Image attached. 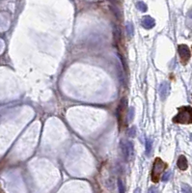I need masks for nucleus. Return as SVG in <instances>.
<instances>
[{
    "mask_svg": "<svg viewBox=\"0 0 192 193\" xmlns=\"http://www.w3.org/2000/svg\"><path fill=\"white\" fill-rule=\"evenodd\" d=\"M152 149V139L148 138L146 141V154H147V156H150L151 154Z\"/></svg>",
    "mask_w": 192,
    "mask_h": 193,
    "instance_id": "9",
    "label": "nucleus"
},
{
    "mask_svg": "<svg viewBox=\"0 0 192 193\" xmlns=\"http://www.w3.org/2000/svg\"><path fill=\"white\" fill-rule=\"evenodd\" d=\"M155 19L152 18H151V16H144V18L142 19V20H141V25L145 29H148V30L152 29V27L155 26Z\"/></svg>",
    "mask_w": 192,
    "mask_h": 193,
    "instance_id": "7",
    "label": "nucleus"
},
{
    "mask_svg": "<svg viewBox=\"0 0 192 193\" xmlns=\"http://www.w3.org/2000/svg\"><path fill=\"white\" fill-rule=\"evenodd\" d=\"M134 117V107H130L128 110V121L131 122Z\"/></svg>",
    "mask_w": 192,
    "mask_h": 193,
    "instance_id": "15",
    "label": "nucleus"
},
{
    "mask_svg": "<svg viewBox=\"0 0 192 193\" xmlns=\"http://www.w3.org/2000/svg\"><path fill=\"white\" fill-rule=\"evenodd\" d=\"M166 168V164L162 161V159L159 157H156L155 159L154 164H152V181L154 183H158L159 178L162 172Z\"/></svg>",
    "mask_w": 192,
    "mask_h": 193,
    "instance_id": "2",
    "label": "nucleus"
},
{
    "mask_svg": "<svg viewBox=\"0 0 192 193\" xmlns=\"http://www.w3.org/2000/svg\"><path fill=\"white\" fill-rule=\"evenodd\" d=\"M170 90H171V88H170V84L168 82H166V81L160 85V87H159V96L161 98V100L163 101L169 96Z\"/></svg>",
    "mask_w": 192,
    "mask_h": 193,
    "instance_id": "6",
    "label": "nucleus"
},
{
    "mask_svg": "<svg viewBox=\"0 0 192 193\" xmlns=\"http://www.w3.org/2000/svg\"><path fill=\"white\" fill-rule=\"evenodd\" d=\"M178 167L180 168L181 170L182 171H185L187 169V167H188V163H187V159H186V157L185 156H181L180 157H179V159H178Z\"/></svg>",
    "mask_w": 192,
    "mask_h": 193,
    "instance_id": "8",
    "label": "nucleus"
},
{
    "mask_svg": "<svg viewBox=\"0 0 192 193\" xmlns=\"http://www.w3.org/2000/svg\"><path fill=\"white\" fill-rule=\"evenodd\" d=\"M179 113L173 118L176 124H192V107L182 106L179 107Z\"/></svg>",
    "mask_w": 192,
    "mask_h": 193,
    "instance_id": "1",
    "label": "nucleus"
},
{
    "mask_svg": "<svg viewBox=\"0 0 192 193\" xmlns=\"http://www.w3.org/2000/svg\"><path fill=\"white\" fill-rule=\"evenodd\" d=\"M182 193H192V190L189 186H187L185 183H182Z\"/></svg>",
    "mask_w": 192,
    "mask_h": 193,
    "instance_id": "13",
    "label": "nucleus"
},
{
    "mask_svg": "<svg viewBox=\"0 0 192 193\" xmlns=\"http://www.w3.org/2000/svg\"><path fill=\"white\" fill-rule=\"evenodd\" d=\"M121 148H122V153H123L125 160L126 162H129L133 158V154H134L133 143L128 139H123L121 141Z\"/></svg>",
    "mask_w": 192,
    "mask_h": 193,
    "instance_id": "3",
    "label": "nucleus"
},
{
    "mask_svg": "<svg viewBox=\"0 0 192 193\" xmlns=\"http://www.w3.org/2000/svg\"><path fill=\"white\" fill-rule=\"evenodd\" d=\"M111 10L114 12V14H115V16H117L118 19H122V10L120 9V7H118V6H112L111 7Z\"/></svg>",
    "mask_w": 192,
    "mask_h": 193,
    "instance_id": "10",
    "label": "nucleus"
},
{
    "mask_svg": "<svg viewBox=\"0 0 192 193\" xmlns=\"http://www.w3.org/2000/svg\"><path fill=\"white\" fill-rule=\"evenodd\" d=\"M170 177H171V172H170V171H167L166 173L163 174V176H162V178H161V180H162L163 182H167L168 180L170 179Z\"/></svg>",
    "mask_w": 192,
    "mask_h": 193,
    "instance_id": "16",
    "label": "nucleus"
},
{
    "mask_svg": "<svg viewBox=\"0 0 192 193\" xmlns=\"http://www.w3.org/2000/svg\"><path fill=\"white\" fill-rule=\"evenodd\" d=\"M126 112V98H123L119 104V107L117 109V118L119 122V126L121 127L125 122V116Z\"/></svg>",
    "mask_w": 192,
    "mask_h": 193,
    "instance_id": "5",
    "label": "nucleus"
},
{
    "mask_svg": "<svg viewBox=\"0 0 192 193\" xmlns=\"http://www.w3.org/2000/svg\"><path fill=\"white\" fill-rule=\"evenodd\" d=\"M126 33H128V35L129 38H131L133 36V25L131 22H128L126 23Z\"/></svg>",
    "mask_w": 192,
    "mask_h": 193,
    "instance_id": "12",
    "label": "nucleus"
},
{
    "mask_svg": "<svg viewBox=\"0 0 192 193\" xmlns=\"http://www.w3.org/2000/svg\"><path fill=\"white\" fill-rule=\"evenodd\" d=\"M178 51H179V55H180L181 58V62L182 65H186L187 62L189 61L191 53L190 50L188 48V46L185 45H180L178 46Z\"/></svg>",
    "mask_w": 192,
    "mask_h": 193,
    "instance_id": "4",
    "label": "nucleus"
},
{
    "mask_svg": "<svg viewBox=\"0 0 192 193\" xmlns=\"http://www.w3.org/2000/svg\"><path fill=\"white\" fill-rule=\"evenodd\" d=\"M148 193H158V187H155V186H152L149 191H148Z\"/></svg>",
    "mask_w": 192,
    "mask_h": 193,
    "instance_id": "18",
    "label": "nucleus"
},
{
    "mask_svg": "<svg viewBox=\"0 0 192 193\" xmlns=\"http://www.w3.org/2000/svg\"><path fill=\"white\" fill-rule=\"evenodd\" d=\"M190 139H191V141H192V134L190 135Z\"/></svg>",
    "mask_w": 192,
    "mask_h": 193,
    "instance_id": "19",
    "label": "nucleus"
},
{
    "mask_svg": "<svg viewBox=\"0 0 192 193\" xmlns=\"http://www.w3.org/2000/svg\"><path fill=\"white\" fill-rule=\"evenodd\" d=\"M136 7H137V9L140 11V12H143V13H145L147 11V5L145 3H144L143 1H137L136 2Z\"/></svg>",
    "mask_w": 192,
    "mask_h": 193,
    "instance_id": "11",
    "label": "nucleus"
},
{
    "mask_svg": "<svg viewBox=\"0 0 192 193\" xmlns=\"http://www.w3.org/2000/svg\"><path fill=\"white\" fill-rule=\"evenodd\" d=\"M135 133H136V127H132L129 130V132H128V135H129V137H133L135 136Z\"/></svg>",
    "mask_w": 192,
    "mask_h": 193,
    "instance_id": "17",
    "label": "nucleus"
},
{
    "mask_svg": "<svg viewBox=\"0 0 192 193\" xmlns=\"http://www.w3.org/2000/svg\"><path fill=\"white\" fill-rule=\"evenodd\" d=\"M118 188H119L120 193H125V184L122 182V180L118 181Z\"/></svg>",
    "mask_w": 192,
    "mask_h": 193,
    "instance_id": "14",
    "label": "nucleus"
}]
</instances>
